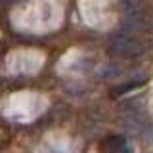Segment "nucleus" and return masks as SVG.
<instances>
[{
  "mask_svg": "<svg viewBox=\"0 0 153 153\" xmlns=\"http://www.w3.org/2000/svg\"><path fill=\"white\" fill-rule=\"evenodd\" d=\"M109 54L121 59H140L147 54V44L140 35L121 33L115 35L109 42Z\"/></svg>",
  "mask_w": 153,
  "mask_h": 153,
  "instance_id": "obj_1",
  "label": "nucleus"
},
{
  "mask_svg": "<svg viewBox=\"0 0 153 153\" xmlns=\"http://www.w3.org/2000/svg\"><path fill=\"white\" fill-rule=\"evenodd\" d=\"M126 142L123 136H107L102 142V151L103 153H124Z\"/></svg>",
  "mask_w": 153,
  "mask_h": 153,
  "instance_id": "obj_2",
  "label": "nucleus"
},
{
  "mask_svg": "<svg viewBox=\"0 0 153 153\" xmlns=\"http://www.w3.org/2000/svg\"><path fill=\"white\" fill-rule=\"evenodd\" d=\"M143 82H146V79H136V80H130V82H126V84L115 86V88L111 90V94H113V96H123V94L130 92V90H134V88H138V86H142Z\"/></svg>",
  "mask_w": 153,
  "mask_h": 153,
  "instance_id": "obj_3",
  "label": "nucleus"
}]
</instances>
